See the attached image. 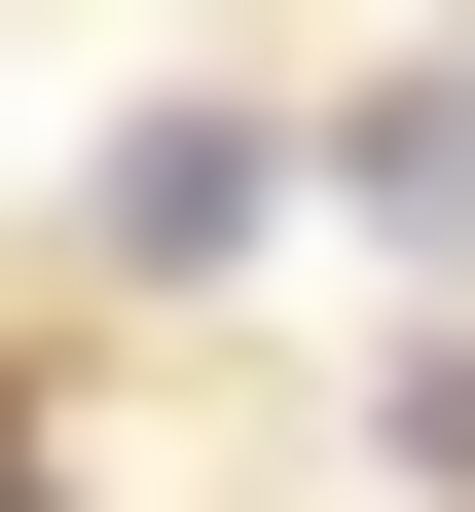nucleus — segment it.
I'll list each match as a JSON object with an SVG mask.
<instances>
[{"instance_id": "f257e3e1", "label": "nucleus", "mask_w": 475, "mask_h": 512, "mask_svg": "<svg viewBox=\"0 0 475 512\" xmlns=\"http://www.w3.org/2000/svg\"><path fill=\"white\" fill-rule=\"evenodd\" d=\"M256 220H293V147H256V110H110V256H147V293H220Z\"/></svg>"}, {"instance_id": "f03ea898", "label": "nucleus", "mask_w": 475, "mask_h": 512, "mask_svg": "<svg viewBox=\"0 0 475 512\" xmlns=\"http://www.w3.org/2000/svg\"><path fill=\"white\" fill-rule=\"evenodd\" d=\"M293 183H366V220H402V256H475V74H366V110H329V147H293Z\"/></svg>"}, {"instance_id": "7ed1b4c3", "label": "nucleus", "mask_w": 475, "mask_h": 512, "mask_svg": "<svg viewBox=\"0 0 475 512\" xmlns=\"http://www.w3.org/2000/svg\"><path fill=\"white\" fill-rule=\"evenodd\" d=\"M0 512H37V439H0Z\"/></svg>"}]
</instances>
